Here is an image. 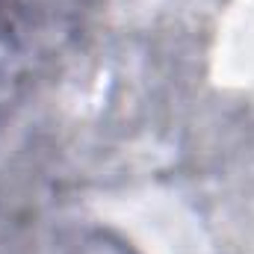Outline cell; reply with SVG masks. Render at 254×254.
I'll return each mask as SVG.
<instances>
[{
	"instance_id": "6da1fadb",
	"label": "cell",
	"mask_w": 254,
	"mask_h": 254,
	"mask_svg": "<svg viewBox=\"0 0 254 254\" xmlns=\"http://www.w3.org/2000/svg\"><path fill=\"white\" fill-rule=\"evenodd\" d=\"M3 6H6V0H0V12H3Z\"/></svg>"
}]
</instances>
